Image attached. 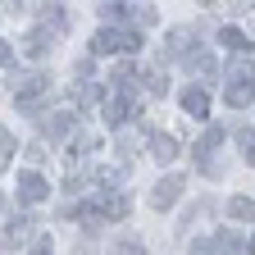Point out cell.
<instances>
[{"mask_svg": "<svg viewBox=\"0 0 255 255\" xmlns=\"http://www.w3.org/2000/svg\"><path fill=\"white\" fill-rule=\"evenodd\" d=\"M191 41H196V27H173L164 37V59H187L191 55Z\"/></svg>", "mask_w": 255, "mask_h": 255, "instance_id": "cell-10", "label": "cell"}, {"mask_svg": "<svg viewBox=\"0 0 255 255\" xmlns=\"http://www.w3.org/2000/svg\"><path fill=\"white\" fill-rule=\"evenodd\" d=\"M182 110H187L191 119H205V114H210V91H205V87H187V91H182Z\"/></svg>", "mask_w": 255, "mask_h": 255, "instance_id": "cell-13", "label": "cell"}, {"mask_svg": "<svg viewBox=\"0 0 255 255\" xmlns=\"http://www.w3.org/2000/svg\"><path fill=\"white\" fill-rule=\"evenodd\" d=\"M246 251V242L233 233V228H223V233H214V237H196L191 242V255H242Z\"/></svg>", "mask_w": 255, "mask_h": 255, "instance_id": "cell-4", "label": "cell"}, {"mask_svg": "<svg viewBox=\"0 0 255 255\" xmlns=\"http://www.w3.org/2000/svg\"><path fill=\"white\" fill-rule=\"evenodd\" d=\"M73 128H78V114L73 110H55V114L41 119V141H69Z\"/></svg>", "mask_w": 255, "mask_h": 255, "instance_id": "cell-5", "label": "cell"}, {"mask_svg": "<svg viewBox=\"0 0 255 255\" xmlns=\"http://www.w3.org/2000/svg\"><path fill=\"white\" fill-rule=\"evenodd\" d=\"M46 91H50V73H41V69L14 78V101H18V110H41Z\"/></svg>", "mask_w": 255, "mask_h": 255, "instance_id": "cell-3", "label": "cell"}, {"mask_svg": "<svg viewBox=\"0 0 255 255\" xmlns=\"http://www.w3.org/2000/svg\"><path fill=\"white\" fill-rule=\"evenodd\" d=\"M101 96H105V91L96 87V82H91V87H87V82H73V101H78L82 110H91V105H101Z\"/></svg>", "mask_w": 255, "mask_h": 255, "instance_id": "cell-17", "label": "cell"}, {"mask_svg": "<svg viewBox=\"0 0 255 255\" xmlns=\"http://www.w3.org/2000/svg\"><path fill=\"white\" fill-rule=\"evenodd\" d=\"M137 105H141V101H137V91H114L110 101H105V119H110L114 128H123L128 119L137 114Z\"/></svg>", "mask_w": 255, "mask_h": 255, "instance_id": "cell-6", "label": "cell"}, {"mask_svg": "<svg viewBox=\"0 0 255 255\" xmlns=\"http://www.w3.org/2000/svg\"><path fill=\"white\" fill-rule=\"evenodd\" d=\"M141 137H146V132H137V128H119V150H123V155H132V146H137Z\"/></svg>", "mask_w": 255, "mask_h": 255, "instance_id": "cell-21", "label": "cell"}, {"mask_svg": "<svg viewBox=\"0 0 255 255\" xmlns=\"http://www.w3.org/2000/svg\"><path fill=\"white\" fill-rule=\"evenodd\" d=\"M178 196H182V178H178V173L159 178V182L150 187V205H155V210H173V205H178Z\"/></svg>", "mask_w": 255, "mask_h": 255, "instance_id": "cell-8", "label": "cell"}, {"mask_svg": "<svg viewBox=\"0 0 255 255\" xmlns=\"http://www.w3.org/2000/svg\"><path fill=\"white\" fill-rule=\"evenodd\" d=\"M46 196H50V187H46L41 173H32V169L18 173V201H23V205H41Z\"/></svg>", "mask_w": 255, "mask_h": 255, "instance_id": "cell-9", "label": "cell"}, {"mask_svg": "<svg viewBox=\"0 0 255 255\" xmlns=\"http://www.w3.org/2000/svg\"><path fill=\"white\" fill-rule=\"evenodd\" d=\"M246 251H251V255H255V237H251V242H246Z\"/></svg>", "mask_w": 255, "mask_h": 255, "instance_id": "cell-28", "label": "cell"}, {"mask_svg": "<svg viewBox=\"0 0 255 255\" xmlns=\"http://www.w3.org/2000/svg\"><path fill=\"white\" fill-rule=\"evenodd\" d=\"M14 64V50H9V41H0V69H9Z\"/></svg>", "mask_w": 255, "mask_h": 255, "instance_id": "cell-27", "label": "cell"}, {"mask_svg": "<svg viewBox=\"0 0 255 255\" xmlns=\"http://www.w3.org/2000/svg\"><path fill=\"white\" fill-rule=\"evenodd\" d=\"M141 82H146V87H150L155 96H164V91H169V78H164V69H150V73H146Z\"/></svg>", "mask_w": 255, "mask_h": 255, "instance_id": "cell-22", "label": "cell"}, {"mask_svg": "<svg viewBox=\"0 0 255 255\" xmlns=\"http://www.w3.org/2000/svg\"><path fill=\"white\" fill-rule=\"evenodd\" d=\"M27 228H32V219H27V214H14V219H9V233L0 237V246L9 251L14 242H23V237H27Z\"/></svg>", "mask_w": 255, "mask_h": 255, "instance_id": "cell-16", "label": "cell"}, {"mask_svg": "<svg viewBox=\"0 0 255 255\" xmlns=\"http://www.w3.org/2000/svg\"><path fill=\"white\" fill-rule=\"evenodd\" d=\"M50 46H55V32H46V27H37V32H27V37H23V55L27 59H46Z\"/></svg>", "mask_w": 255, "mask_h": 255, "instance_id": "cell-11", "label": "cell"}, {"mask_svg": "<svg viewBox=\"0 0 255 255\" xmlns=\"http://www.w3.org/2000/svg\"><path fill=\"white\" fill-rule=\"evenodd\" d=\"M41 27H46V32H64V27H69L64 5H41Z\"/></svg>", "mask_w": 255, "mask_h": 255, "instance_id": "cell-15", "label": "cell"}, {"mask_svg": "<svg viewBox=\"0 0 255 255\" xmlns=\"http://www.w3.org/2000/svg\"><path fill=\"white\" fill-rule=\"evenodd\" d=\"M96 214H101L105 223H119V219H128V210H132V205H128V196H123V191H96Z\"/></svg>", "mask_w": 255, "mask_h": 255, "instance_id": "cell-7", "label": "cell"}, {"mask_svg": "<svg viewBox=\"0 0 255 255\" xmlns=\"http://www.w3.org/2000/svg\"><path fill=\"white\" fill-rule=\"evenodd\" d=\"M32 255H55V237H50V233H41L37 242H32Z\"/></svg>", "mask_w": 255, "mask_h": 255, "instance_id": "cell-24", "label": "cell"}, {"mask_svg": "<svg viewBox=\"0 0 255 255\" xmlns=\"http://www.w3.org/2000/svg\"><path fill=\"white\" fill-rule=\"evenodd\" d=\"M228 214H233L237 223H251V219H255V201H251V196H233V201H228Z\"/></svg>", "mask_w": 255, "mask_h": 255, "instance_id": "cell-19", "label": "cell"}, {"mask_svg": "<svg viewBox=\"0 0 255 255\" xmlns=\"http://www.w3.org/2000/svg\"><path fill=\"white\" fill-rule=\"evenodd\" d=\"M219 41L228 46L233 55H242V59L251 55V37H246V32H237V27H223V32H219Z\"/></svg>", "mask_w": 255, "mask_h": 255, "instance_id": "cell-14", "label": "cell"}, {"mask_svg": "<svg viewBox=\"0 0 255 255\" xmlns=\"http://www.w3.org/2000/svg\"><path fill=\"white\" fill-rule=\"evenodd\" d=\"M114 255H146V246H141V242H123Z\"/></svg>", "mask_w": 255, "mask_h": 255, "instance_id": "cell-26", "label": "cell"}, {"mask_svg": "<svg viewBox=\"0 0 255 255\" xmlns=\"http://www.w3.org/2000/svg\"><path fill=\"white\" fill-rule=\"evenodd\" d=\"M242 159L255 169V128H242Z\"/></svg>", "mask_w": 255, "mask_h": 255, "instance_id": "cell-23", "label": "cell"}, {"mask_svg": "<svg viewBox=\"0 0 255 255\" xmlns=\"http://www.w3.org/2000/svg\"><path fill=\"white\" fill-rule=\"evenodd\" d=\"M146 146H150V159H159V164L178 159V137H169V132H150Z\"/></svg>", "mask_w": 255, "mask_h": 255, "instance_id": "cell-12", "label": "cell"}, {"mask_svg": "<svg viewBox=\"0 0 255 255\" xmlns=\"http://www.w3.org/2000/svg\"><path fill=\"white\" fill-rule=\"evenodd\" d=\"M27 159H32V164H41V159H46V141H27V150H23Z\"/></svg>", "mask_w": 255, "mask_h": 255, "instance_id": "cell-25", "label": "cell"}, {"mask_svg": "<svg viewBox=\"0 0 255 255\" xmlns=\"http://www.w3.org/2000/svg\"><path fill=\"white\" fill-rule=\"evenodd\" d=\"M137 50H141L137 27H101L91 37V55H137Z\"/></svg>", "mask_w": 255, "mask_h": 255, "instance_id": "cell-2", "label": "cell"}, {"mask_svg": "<svg viewBox=\"0 0 255 255\" xmlns=\"http://www.w3.org/2000/svg\"><path fill=\"white\" fill-rule=\"evenodd\" d=\"M223 101H228L233 110H246L255 101V64L251 59H233L228 78H223Z\"/></svg>", "mask_w": 255, "mask_h": 255, "instance_id": "cell-1", "label": "cell"}, {"mask_svg": "<svg viewBox=\"0 0 255 255\" xmlns=\"http://www.w3.org/2000/svg\"><path fill=\"white\" fill-rule=\"evenodd\" d=\"M14 150H18V146H14V137H9V128L0 123V169H9V159H14Z\"/></svg>", "mask_w": 255, "mask_h": 255, "instance_id": "cell-20", "label": "cell"}, {"mask_svg": "<svg viewBox=\"0 0 255 255\" xmlns=\"http://www.w3.org/2000/svg\"><path fill=\"white\" fill-rule=\"evenodd\" d=\"M182 64H187L191 73H201V78H214V59H210L205 50H191V55H187Z\"/></svg>", "mask_w": 255, "mask_h": 255, "instance_id": "cell-18", "label": "cell"}]
</instances>
